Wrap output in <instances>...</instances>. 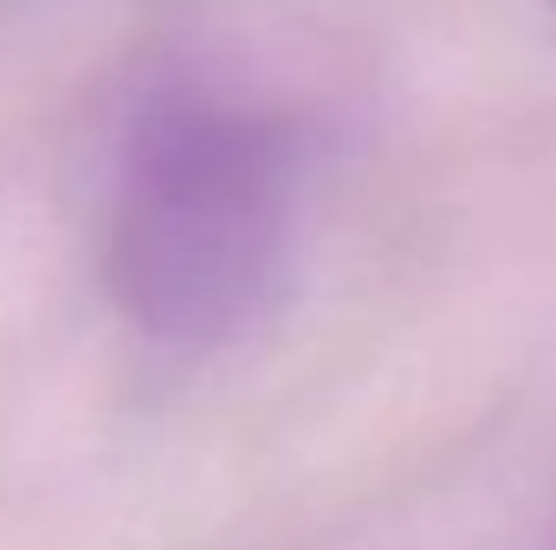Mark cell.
Here are the masks:
<instances>
[{"label": "cell", "mask_w": 556, "mask_h": 550, "mask_svg": "<svg viewBox=\"0 0 556 550\" xmlns=\"http://www.w3.org/2000/svg\"><path fill=\"white\" fill-rule=\"evenodd\" d=\"M311 130L207 78L130 111L104 214V291L142 343L207 357L247 337L291 260Z\"/></svg>", "instance_id": "obj_1"}, {"label": "cell", "mask_w": 556, "mask_h": 550, "mask_svg": "<svg viewBox=\"0 0 556 550\" xmlns=\"http://www.w3.org/2000/svg\"><path fill=\"white\" fill-rule=\"evenodd\" d=\"M551 550H556V538H551Z\"/></svg>", "instance_id": "obj_2"}, {"label": "cell", "mask_w": 556, "mask_h": 550, "mask_svg": "<svg viewBox=\"0 0 556 550\" xmlns=\"http://www.w3.org/2000/svg\"><path fill=\"white\" fill-rule=\"evenodd\" d=\"M551 7H556V0H551Z\"/></svg>", "instance_id": "obj_3"}]
</instances>
